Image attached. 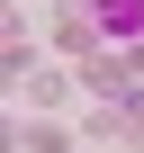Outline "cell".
<instances>
[{"mask_svg": "<svg viewBox=\"0 0 144 153\" xmlns=\"http://www.w3.org/2000/svg\"><path fill=\"white\" fill-rule=\"evenodd\" d=\"M90 27L108 45H144V0H90Z\"/></svg>", "mask_w": 144, "mask_h": 153, "instance_id": "6da1fadb", "label": "cell"}]
</instances>
